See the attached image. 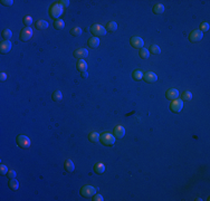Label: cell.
<instances>
[{
    "instance_id": "4316f807",
    "label": "cell",
    "mask_w": 210,
    "mask_h": 201,
    "mask_svg": "<svg viewBox=\"0 0 210 201\" xmlns=\"http://www.w3.org/2000/svg\"><path fill=\"white\" fill-rule=\"evenodd\" d=\"M149 53L152 55H159L161 53V49H160V47L158 46V45H151Z\"/></svg>"
},
{
    "instance_id": "9a60e30c",
    "label": "cell",
    "mask_w": 210,
    "mask_h": 201,
    "mask_svg": "<svg viewBox=\"0 0 210 201\" xmlns=\"http://www.w3.org/2000/svg\"><path fill=\"white\" fill-rule=\"evenodd\" d=\"M87 63L84 61V59H78L77 64H76V68H77L78 72H85V70H87Z\"/></svg>"
},
{
    "instance_id": "e575fe53",
    "label": "cell",
    "mask_w": 210,
    "mask_h": 201,
    "mask_svg": "<svg viewBox=\"0 0 210 201\" xmlns=\"http://www.w3.org/2000/svg\"><path fill=\"white\" fill-rule=\"evenodd\" d=\"M56 3H58L59 6H62L63 8L68 7L70 6V1L68 0H61V1H56Z\"/></svg>"
},
{
    "instance_id": "5b68a950",
    "label": "cell",
    "mask_w": 210,
    "mask_h": 201,
    "mask_svg": "<svg viewBox=\"0 0 210 201\" xmlns=\"http://www.w3.org/2000/svg\"><path fill=\"white\" fill-rule=\"evenodd\" d=\"M91 32L93 34L94 37H100V36H104L105 32H106V29L105 27H103L98 23H94L91 27Z\"/></svg>"
},
{
    "instance_id": "4fadbf2b",
    "label": "cell",
    "mask_w": 210,
    "mask_h": 201,
    "mask_svg": "<svg viewBox=\"0 0 210 201\" xmlns=\"http://www.w3.org/2000/svg\"><path fill=\"white\" fill-rule=\"evenodd\" d=\"M87 56H88V52L85 48H79V49H76L74 52V57H76L78 59H84Z\"/></svg>"
},
{
    "instance_id": "83f0119b",
    "label": "cell",
    "mask_w": 210,
    "mask_h": 201,
    "mask_svg": "<svg viewBox=\"0 0 210 201\" xmlns=\"http://www.w3.org/2000/svg\"><path fill=\"white\" fill-rule=\"evenodd\" d=\"M52 98H53V100H55V102H59V100H62V98H63L62 92H61V91H56V92H54L53 95H52Z\"/></svg>"
},
{
    "instance_id": "e0dca14e",
    "label": "cell",
    "mask_w": 210,
    "mask_h": 201,
    "mask_svg": "<svg viewBox=\"0 0 210 201\" xmlns=\"http://www.w3.org/2000/svg\"><path fill=\"white\" fill-rule=\"evenodd\" d=\"M35 28L38 30H43V29H47L48 28V23L46 20H38L35 23Z\"/></svg>"
},
{
    "instance_id": "603a6c76",
    "label": "cell",
    "mask_w": 210,
    "mask_h": 201,
    "mask_svg": "<svg viewBox=\"0 0 210 201\" xmlns=\"http://www.w3.org/2000/svg\"><path fill=\"white\" fill-rule=\"evenodd\" d=\"M88 140L93 143H96L97 141H100V134L97 132H91L88 134Z\"/></svg>"
},
{
    "instance_id": "f546056e",
    "label": "cell",
    "mask_w": 210,
    "mask_h": 201,
    "mask_svg": "<svg viewBox=\"0 0 210 201\" xmlns=\"http://www.w3.org/2000/svg\"><path fill=\"white\" fill-rule=\"evenodd\" d=\"M191 98H192V94L190 93V92H188V91L181 94V100L188 102V100H191Z\"/></svg>"
},
{
    "instance_id": "7402d4cb",
    "label": "cell",
    "mask_w": 210,
    "mask_h": 201,
    "mask_svg": "<svg viewBox=\"0 0 210 201\" xmlns=\"http://www.w3.org/2000/svg\"><path fill=\"white\" fill-rule=\"evenodd\" d=\"M74 169H75V165H74L73 161L70 160V159H67L65 161V170L67 171V172H73Z\"/></svg>"
},
{
    "instance_id": "f1b7e54d",
    "label": "cell",
    "mask_w": 210,
    "mask_h": 201,
    "mask_svg": "<svg viewBox=\"0 0 210 201\" xmlns=\"http://www.w3.org/2000/svg\"><path fill=\"white\" fill-rule=\"evenodd\" d=\"M139 55H140V57L142 58V59H147L149 56H150V53H149L148 49H145V48H141Z\"/></svg>"
},
{
    "instance_id": "d6a6232c",
    "label": "cell",
    "mask_w": 210,
    "mask_h": 201,
    "mask_svg": "<svg viewBox=\"0 0 210 201\" xmlns=\"http://www.w3.org/2000/svg\"><path fill=\"white\" fill-rule=\"evenodd\" d=\"M209 23H200V31L201 32H204V31L209 30Z\"/></svg>"
},
{
    "instance_id": "52a82bcc",
    "label": "cell",
    "mask_w": 210,
    "mask_h": 201,
    "mask_svg": "<svg viewBox=\"0 0 210 201\" xmlns=\"http://www.w3.org/2000/svg\"><path fill=\"white\" fill-rule=\"evenodd\" d=\"M32 37V29L30 27H23L20 31V40L21 41H28Z\"/></svg>"
},
{
    "instance_id": "9c48e42d",
    "label": "cell",
    "mask_w": 210,
    "mask_h": 201,
    "mask_svg": "<svg viewBox=\"0 0 210 201\" xmlns=\"http://www.w3.org/2000/svg\"><path fill=\"white\" fill-rule=\"evenodd\" d=\"M130 43H131L133 48H136V49H141L144 45V41L141 37H132Z\"/></svg>"
},
{
    "instance_id": "44dd1931",
    "label": "cell",
    "mask_w": 210,
    "mask_h": 201,
    "mask_svg": "<svg viewBox=\"0 0 210 201\" xmlns=\"http://www.w3.org/2000/svg\"><path fill=\"white\" fill-rule=\"evenodd\" d=\"M94 171L97 173V174H103L104 171H105V165L103 163H96L94 165Z\"/></svg>"
},
{
    "instance_id": "1f68e13d",
    "label": "cell",
    "mask_w": 210,
    "mask_h": 201,
    "mask_svg": "<svg viewBox=\"0 0 210 201\" xmlns=\"http://www.w3.org/2000/svg\"><path fill=\"white\" fill-rule=\"evenodd\" d=\"M70 34H72L73 36H79V35H82V28H79V27H74V28L70 29Z\"/></svg>"
},
{
    "instance_id": "ac0fdd59",
    "label": "cell",
    "mask_w": 210,
    "mask_h": 201,
    "mask_svg": "<svg viewBox=\"0 0 210 201\" xmlns=\"http://www.w3.org/2000/svg\"><path fill=\"white\" fill-rule=\"evenodd\" d=\"M105 29L109 32H114L117 29V23L115 21H109V23H106V26H105Z\"/></svg>"
},
{
    "instance_id": "f35d334b",
    "label": "cell",
    "mask_w": 210,
    "mask_h": 201,
    "mask_svg": "<svg viewBox=\"0 0 210 201\" xmlns=\"http://www.w3.org/2000/svg\"><path fill=\"white\" fill-rule=\"evenodd\" d=\"M6 79H7V74L2 72V73L0 74V81H1V82H5Z\"/></svg>"
},
{
    "instance_id": "8fae6325",
    "label": "cell",
    "mask_w": 210,
    "mask_h": 201,
    "mask_svg": "<svg viewBox=\"0 0 210 201\" xmlns=\"http://www.w3.org/2000/svg\"><path fill=\"white\" fill-rule=\"evenodd\" d=\"M165 97L170 100H177V98L179 97V91H178V89H176V88H170V89H168V91H167V93H165Z\"/></svg>"
},
{
    "instance_id": "d590c367",
    "label": "cell",
    "mask_w": 210,
    "mask_h": 201,
    "mask_svg": "<svg viewBox=\"0 0 210 201\" xmlns=\"http://www.w3.org/2000/svg\"><path fill=\"white\" fill-rule=\"evenodd\" d=\"M0 2H1V5H2V6H7V7L12 6V3H14V1H12V0H1Z\"/></svg>"
},
{
    "instance_id": "6da1fadb",
    "label": "cell",
    "mask_w": 210,
    "mask_h": 201,
    "mask_svg": "<svg viewBox=\"0 0 210 201\" xmlns=\"http://www.w3.org/2000/svg\"><path fill=\"white\" fill-rule=\"evenodd\" d=\"M100 142H101L103 145H113L115 143V136L112 135L109 132H104L103 134L100 135Z\"/></svg>"
},
{
    "instance_id": "74e56055",
    "label": "cell",
    "mask_w": 210,
    "mask_h": 201,
    "mask_svg": "<svg viewBox=\"0 0 210 201\" xmlns=\"http://www.w3.org/2000/svg\"><path fill=\"white\" fill-rule=\"evenodd\" d=\"M92 198H93V199H92L93 201H103V200H104L101 194H96V193H95L93 197H92Z\"/></svg>"
},
{
    "instance_id": "ba28073f",
    "label": "cell",
    "mask_w": 210,
    "mask_h": 201,
    "mask_svg": "<svg viewBox=\"0 0 210 201\" xmlns=\"http://www.w3.org/2000/svg\"><path fill=\"white\" fill-rule=\"evenodd\" d=\"M203 37V32H201L200 30H193L191 31V34L189 35V40L191 43H198L200 41Z\"/></svg>"
},
{
    "instance_id": "ffe728a7",
    "label": "cell",
    "mask_w": 210,
    "mask_h": 201,
    "mask_svg": "<svg viewBox=\"0 0 210 201\" xmlns=\"http://www.w3.org/2000/svg\"><path fill=\"white\" fill-rule=\"evenodd\" d=\"M152 11H153L156 15H161V14H163V11H164V6L162 3H156V6L153 7V9H152Z\"/></svg>"
},
{
    "instance_id": "8992f818",
    "label": "cell",
    "mask_w": 210,
    "mask_h": 201,
    "mask_svg": "<svg viewBox=\"0 0 210 201\" xmlns=\"http://www.w3.org/2000/svg\"><path fill=\"white\" fill-rule=\"evenodd\" d=\"M183 108V100H173L170 104V109L173 113H180L181 109Z\"/></svg>"
},
{
    "instance_id": "cb8c5ba5",
    "label": "cell",
    "mask_w": 210,
    "mask_h": 201,
    "mask_svg": "<svg viewBox=\"0 0 210 201\" xmlns=\"http://www.w3.org/2000/svg\"><path fill=\"white\" fill-rule=\"evenodd\" d=\"M64 27H65V23H64V20H62V19H57V20H55L54 21L55 29L61 30V29H64Z\"/></svg>"
},
{
    "instance_id": "30bf717a",
    "label": "cell",
    "mask_w": 210,
    "mask_h": 201,
    "mask_svg": "<svg viewBox=\"0 0 210 201\" xmlns=\"http://www.w3.org/2000/svg\"><path fill=\"white\" fill-rule=\"evenodd\" d=\"M143 79L147 83H156V81H158V76H156V73H153V72H148V73L143 74Z\"/></svg>"
},
{
    "instance_id": "7a4b0ae2",
    "label": "cell",
    "mask_w": 210,
    "mask_h": 201,
    "mask_svg": "<svg viewBox=\"0 0 210 201\" xmlns=\"http://www.w3.org/2000/svg\"><path fill=\"white\" fill-rule=\"evenodd\" d=\"M62 14H63L62 6H59L58 3H54V5L50 6V8H49V17L50 18L57 20V19H59V17H61Z\"/></svg>"
},
{
    "instance_id": "484cf974",
    "label": "cell",
    "mask_w": 210,
    "mask_h": 201,
    "mask_svg": "<svg viewBox=\"0 0 210 201\" xmlns=\"http://www.w3.org/2000/svg\"><path fill=\"white\" fill-rule=\"evenodd\" d=\"M132 77H133V79H135V81H141V79L143 78V73H142V70H134L132 73Z\"/></svg>"
},
{
    "instance_id": "836d02e7",
    "label": "cell",
    "mask_w": 210,
    "mask_h": 201,
    "mask_svg": "<svg viewBox=\"0 0 210 201\" xmlns=\"http://www.w3.org/2000/svg\"><path fill=\"white\" fill-rule=\"evenodd\" d=\"M8 168L5 165V164H1L0 165V174L1 176H7V173H8Z\"/></svg>"
},
{
    "instance_id": "8d00e7d4",
    "label": "cell",
    "mask_w": 210,
    "mask_h": 201,
    "mask_svg": "<svg viewBox=\"0 0 210 201\" xmlns=\"http://www.w3.org/2000/svg\"><path fill=\"white\" fill-rule=\"evenodd\" d=\"M16 176H17V172H16V171H14V170H9V171H8L7 177L9 179H15Z\"/></svg>"
},
{
    "instance_id": "d6986e66",
    "label": "cell",
    "mask_w": 210,
    "mask_h": 201,
    "mask_svg": "<svg viewBox=\"0 0 210 201\" xmlns=\"http://www.w3.org/2000/svg\"><path fill=\"white\" fill-rule=\"evenodd\" d=\"M8 187L10 188V190H12V191H17L18 190V188H19V182L15 179H10V181L8 182Z\"/></svg>"
},
{
    "instance_id": "5bb4252c",
    "label": "cell",
    "mask_w": 210,
    "mask_h": 201,
    "mask_svg": "<svg viewBox=\"0 0 210 201\" xmlns=\"http://www.w3.org/2000/svg\"><path fill=\"white\" fill-rule=\"evenodd\" d=\"M11 49V43L9 40H3L1 44H0V52L2 54H7L10 52Z\"/></svg>"
},
{
    "instance_id": "ab89813d",
    "label": "cell",
    "mask_w": 210,
    "mask_h": 201,
    "mask_svg": "<svg viewBox=\"0 0 210 201\" xmlns=\"http://www.w3.org/2000/svg\"><path fill=\"white\" fill-rule=\"evenodd\" d=\"M81 75H82V77H83V78H87V77H88V73H87V70H85V72H82V73H81Z\"/></svg>"
},
{
    "instance_id": "2e32d148",
    "label": "cell",
    "mask_w": 210,
    "mask_h": 201,
    "mask_svg": "<svg viewBox=\"0 0 210 201\" xmlns=\"http://www.w3.org/2000/svg\"><path fill=\"white\" fill-rule=\"evenodd\" d=\"M87 45L91 48H96V47L100 46V38L98 37H92V38L88 39L87 41Z\"/></svg>"
},
{
    "instance_id": "277c9868",
    "label": "cell",
    "mask_w": 210,
    "mask_h": 201,
    "mask_svg": "<svg viewBox=\"0 0 210 201\" xmlns=\"http://www.w3.org/2000/svg\"><path fill=\"white\" fill-rule=\"evenodd\" d=\"M16 143H17V145L19 147H21V149H28V147H30V140L28 136H26V135H18L17 138H16Z\"/></svg>"
},
{
    "instance_id": "4dcf8cb0",
    "label": "cell",
    "mask_w": 210,
    "mask_h": 201,
    "mask_svg": "<svg viewBox=\"0 0 210 201\" xmlns=\"http://www.w3.org/2000/svg\"><path fill=\"white\" fill-rule=\"evenodd\" d=\"M23 23L26 27H29L31 23H32V18H31L30 16H25L23 19Z\"/></svg>"
},
{
    "instance_id": "d4e9b609",
    "label": "cell",
    "mask_w": 210,
    "mask_h": 201,
    "mask_svg": "<svg viewBox=\"0 0 210 201\" xmlns=\"http://www.w3.org/2000/svg\"><path fill=\"white\" fill-rule=\"evenodd\" d=\"M11 36H12V32L10 29H3L2 32H1V37L3 38V40H9V38H11Z\"/></svg>"
},
{
    "instance_id": "3957f363",
    "label": "cell",
    "mask_w": 210,
    "mask_h": 201,
    "mask_svg": "<svg viewBox=\"0 0 210 201\" xmlns=\"http://www.w3.org/2000/svg\"><path fill=\"white\" fill-rule=\"evenodd\" d=\"M96 191H97V189L96 188H94L92 186H84L81 188V190H79V192L84 197V198H92L94 194L96 193Z\"/></svg>"
},
{
    "instance_id": "7c38bea8",
    "label": "cell",
    "mask_w": 210,
    "mask_h": 201,
    "mask_svg": "<svg viewBox=\"0 0 210 201\" xmlns=\"http://www.w3.org/2000/svg\"><path fill=\"white\" fill-rule=\"evenodd\" d=\"M113 135L115 136V139H122L125 135V129L122 125H117L114 127V134Z\"/></svg>"
}]
</instances>
